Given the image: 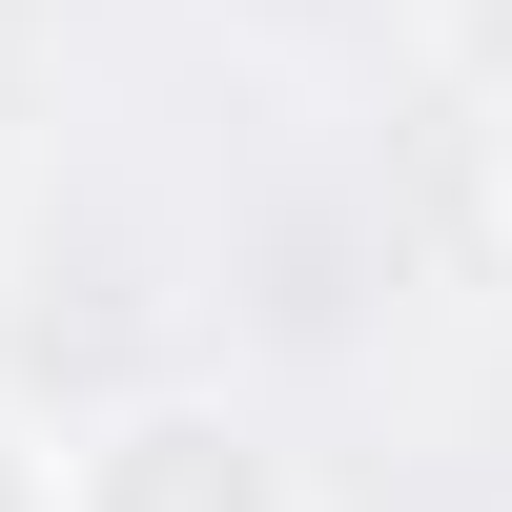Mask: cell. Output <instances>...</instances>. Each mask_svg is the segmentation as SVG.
<instances>
[{"mask_svg": "<svg viewBox=\"0 0 512 512\" xmlns=\"http://www.w3.org/2000/svg\"><path fill=\"white\" fill-rule=\"evenodd\" d=\"M82 512H267V472H246L226 431H185V410H144V431L82 472Z\"/></svg>", "mask_w": 512, "mask_h": 512, "instance_id": "1", "label": "cell"}, {"mask_svg": "<svg viewBox=\"0 0 512 512\" xmlns=\"http://www.w3.org/2000/svg\"><path fill=\"white\" fill-rule=\"evenodd\" d=\"M0 512H41V492H21V451H0Z\"/></svg>", "mask_w": 512, "mask_h": 512, "instance_id": "2", "label": "cell"}]
</instances>
